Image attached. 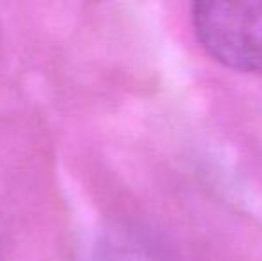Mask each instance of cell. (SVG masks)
<instances>
[{
	"label": "cell",
	"mask_w": 262,
	"mask_h": 261,
	"mask_svg": "<svg viewBox=\"0 0 262 261\" xmlns=\"http://www.w3.org/2000/svg\"><path fill=\"white\" fill-rule=\"evenodd\" d=\"M198 42L239 72L262 70V2H196L191 7Z\"/></svg>",
	"instance_id": "1"
},
{
	"label": "cell",
	"mask_w": 262,
	"mask_h": 261,
	"mask_svg": "<svg viewBox=\"0 0 262 261\" xmlns=\"http://www.w3.org/2000/svg\"><path fill=\"white\" fill-rule=\"evenodd\" d=\"M90 261H166L157 247L141 238L116 234L98 242Z\"/></svg>",
	"instance_id": "2"
}]
</instances>
